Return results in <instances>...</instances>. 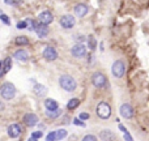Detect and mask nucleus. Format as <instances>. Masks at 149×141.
<instances>
[{"mask_svg": "<svg viewBox=\"0 0 149 141\" xmlns=\"http://www.w3.org/2000/svg\"><path fill=\"white\" fill-rule=\"evenodd\" d=\"M80 119H82V120H86V119H89V114L81 113V114H80Z\"/></svg>", "mask_w": 149, "mask_h": 141, "instance_id": "2f4dec72", "label": "nucleus"}, {"mask_svg": "<svg viewBox=\"0 0 149 141\" xmlns=\"http://www.w3.org/2000/svg\"><path fill=\"white\" fill-rule=\"evenodd\" d=\"M10 68H12V59H10V58H5L1 63V73H0V76L3 77Z\"/></svg>", "mask_w": 149, "mask_h": 141, "instance_id": "4468645a", "label": "nucleus"}, {"mask_svg": "<svg viewBox=\"0 0 149 141\" xmlns=\"http://www.w3.org/2000/svg\"><path fill=\"white\" fill-rule=\"evenodd\" d=\"M119 111H120V115L126 119H131L134 116V108L130 103H123L119 108Z\"/></svg>", "mask_w": 149, "mask_h": 141, "instance_id": "1a4fd4ad", "label": "nucleus"}, {"mask_svg": "<svg viewBox=\"0 0 149 141\" xmlns=\"http://www.w3.org/2000/svg\"><path fill=\"white\" fill-rule=\"evenodd\" d=\"M88 41H89V49L90 50H94L95 49V43H97V42H95V39L93 38V37H89V38H88Z\"/></svg>", "mask_w": 149, "mask_h": 141, "instance_id": "bb28decb", "label": "nucleus"}, {"mask_svg": "<svg viewBox=\"0 0 149 141\" xmlns=\"http://www.w3.org/2000/svg\"><path fill=\"white\" fill-rule=\"evenodd\" d=\"M88 12H89V7H88L86 4L80 3V4H77L76 7H74V15H76L77 17H84V16L88 15Z\"/></svg>", "mask_w": 149, "mask_h": 141, "instance_id": "ddd939ff", "label": "nucleus"}, {"mask_svg": "<svg viewBox=\"0 0 149 141\" xmlns=\"http://www.w3.org/2000/svg\"><path fill=\"white\" fill-rule=\"evenodd\" d=\"M26 28H28V22H26V20L17 22V29H26Z\"/></svg>", "mask_w": 149, "mask_h": 141, "instance_id": "cd10ccee", "label": "nucleus"}, {"mask_svg": "<svg viewBox=\"0 0 149 141\" xmlns=\"http://www.w3.org/2000/svg\"><path fill=\"white\" fill-rule=\"evenodd\" d=\"M16 44H18V46H26V44H29V39L26 38L25 35H21V37H17V38L15 39Z\"/></svg>", "mask_w": 149, "mask_h": 141, "instance_id": "aec40b11", "label": "nucleus"}, {"mask_svg": "<svg viewBox=\"0 0 149 141\" xmlns=\"http://www.w3.org/2000/svg\"><path fill=\"white\" fill-rule=\"evenodd\" d=\"M0 18H1V21L5 24V25H10V21H9V18H8V16L5 15V13L1 12V15H0Z\"/></svg>", "mask_w": 149, "mask_h": 141, "instance_id": "a878e982", "label": "nucleus"}, {"mask_svg": "<svg viewBox=\"0 0 149 141\" xmlns=\"http://www.w3.org/2000/svg\"><path fill=\"white\" fill-rule=\"evenodd\" d=\"M7 132L10 139H16V137H18L21 135V128L18 124H10L7 128Z\"/></svg>", "mask_w": 149, "mask_h": 141, "instance_id": "f8f14e48", "label": "nucleus"}, {"mask_svg": "<svg viewBox=\"0 0 149 141\" xmlns=\"http://www.w3.org/2000/svg\"><path fill=\"white\" fill-rule=\"evenodd\" d=\"M59 85L65 90V92H73L77 86L76 80L70 74H63L59 77Z\"/></svg>", "mask_w": 149, "mask_h": 141, "instance_id": "f257e3e1", "label": "nucleus"}, {"mask_svg": "<svg viewBox=\"0 0 149 141\" xmlns=\"http://www.w3.org/2000/svg\"><path fill=\"white\" fill-rule=\"evenodd\" d=\"M33 92H34V94H36V95L41 97V95H43L45 93H46V88H45L43 85H41V84H37L36 86H34Z\"/></svg>", "mask_w": 149, "mask_h": 141, "instance_id": "6ab92c4d", "label": "nucleus"}, {"mask_svg": "<svg viewBox=\"0 0 149 141\" xmlns=\"http://www.w3.org/2000/svg\"><path fill=\"white\" fill-rule=\"evenodd\" d=\"M42 132L41 131H37V132H33V133H31V139H36V140H38V139H41L42 137Z\"/></svg>", "mask_w": 149, "mask_h": 141, "instance_id": "c85d7f7f", "label": "nucleus"}, {"mask_svg": "<svg viewBox=\"0 0 149 141\" xmlns=\"http://www.w3.org/2000/svg\"><path fill=\"white\" fill-rule=\"evenodd\" d=\"M71 52H72V55L74 58H84L85 55H86V47L81 43H77L72 47Z\"/></svg>", "mask_w": 149, "mask_h": 141, "instance_id": "6e6552de", "label": "nucleus"}, {"mask_svg": "<svg viewBox=\"0 0 149 141\" xmlns=\"http://www.w3.org/2000/svg\"><path fill=\"white\" fill-rule=\"evenodd\" d=\"M124 140H127V141H134V139L131 137V135L128 133V131H127L126 133H124Z\"/></svg>", "mask_w": 149, "mask_h": 141, "instance_id": "72a5a7b5", "label": "nucleus"}, {"mask_svg": "<svg viewBox=\"0 0 149 141\" xmlns=\"http://www.w3.org/2000/svg\"><path fill=\"white\" fill-rule=\"evenodd\" d=\"M100 137L102 141H113L115 136H114V133L110 131V129H103V131L100 133Z\"/></svg>", "mask_w": 149, "mask_h": 141, "instance_id": "a211bd4d", "label": "nucleus"}, {"mask_svg": "<svg viewBox=\"0 0 149 141\" xmlns=\"http://www.w3.org/2000/svg\"><path fill=\"white\" fill-rule=\"evenodd\" d=\"M46 115L49 116L50 119H56L58 116L62 115V110L58 108V110H52V111H46Z\"/></svg>", "mask_w": 149, "mask_h": 141, "instance_id": "412c9836", "label": "nucleus"}, {"mask_svg": "<svg viewBox=\"0 0 149 141\" xmlns=\"http://www.w3.org/2000/svg\"><path fill=\"white\" fill-rule=\"evenodd\" d=\"M36 33H37V35H38L39 38H45V37L49 34V28H47L46 25L38 24V26H37V29H36Z\"/></svg>", "mask_w": 149, "mask_h": 141, "instance_id": "2eb2a0df", "label": "nucleus"}, {"mask_svg": "<svg viewBox=\"0 0 149 141\" xmlns=\"http://www.w3.org/2000/svg\"><path fill=\"white\" fill-rule=\"evenodd\" d=\"M24 123H25L28 127L37 126V124H38V116H37L36 114H33V113L26 114V115L24 116Z\"/></svg>", "mask_w": 149, "mask_h": 141, "instance_id": "9b49d317", "label": "nucleus"}, {"mask_svg": "<svg viewBox=\"0 0 149 141\" xmlns=\"http://www.w3.org/2000/svg\"><path fill=\"white\" fill-rule=\"evenodd\" d=\"M26 22H28V29H29V30H30V31H36V29H37V26H38V25H37L33 20H29V18H28V20H26Z\"/></svg>", "mask_w": 149, "mask_h": 141, "instance_id": "5701e85b", "label": "nucleus"}, {"mask_svg": "<svg viewBox=\"0 0 149 141\" xmlns=\"http://www.w3.org/2000/svg\"><path fill=\"white\" fill-rule=\"evenodd\" d=\"M46 140L47 141H58V139H56V131H55V132H50V133L47 135Z\"/></svg>", "mask_w": 149, "mask_h": 141, "instance_id": "393cba45", "label": "nucleus"}, {"mask_svg": "<svg viewBox=\"0 0 149 141\" xmlns=\"http://www.w3.org/2000/svg\"><path fill=\"white\" fill-rule=\"evenodd\" d=\"M92 84L94 85L95 88H105L106 84H107V78L103 73L101 72H94L92 74Z\"/></svg>", "mask_w": 149, "mask_h": 141, "instance_id": "20e7f679", "label": "nucleus"}, {"mask_svg": "<svg viewBox=\"0 0 149 141\" xmlns=\"http://www.w3.org/2000/svg\"><path fill=\"white\" fill-rule=\"evenodd\" d=\"M5 4H9V5H20L21 3H20V1H12V0H7V1H5Z\"/></svg>", "mask_w": 149, "mask_h": 141, "instance_id": "473e14b6", "label": "nucleus"}, {"mask_svg": "<svg viewBox=\"0 0 149 141\" xmlns=\"http://www.w3.org/2000/svg\"><path fill=\"white\" fill-rule=\"evenodd\" d=\"M39 18V22L42 24V25H49V24L52 22V20H54V17H52V13L50 12V10H43L42 13H39L38 16Z\"/></svg>", "mask_w": 149, "mask_h": 141, "instance_id": "9d476101", "label": "nucleus"}, {"mask_svg": "<svg viewBox=\"0 0 149 141\" xmlns=\"http://www.w3.org/2000/svg\"><path fill=\"white\" fill-rule=\"evenodd\" d=\"M82 141H97V137L93 136V135H86V136H84Z\"/></svg>", "mask_w": 149, "mask_h": 141, "instance_id": "c756f323", "label": "nucleus"}, {"mask_svg": "<svg viewBox=\"0 0 149 141\" xmlns=\"http://www.w3.org/2000/svg\"><path fill=\"white\" fill-rule=\"evenodd\" d=\"M73 124H76V126H79V127H85V123L80 122V119H73Z\"/></svg>", "mask_w": 149, "mask_h": 141, "instance_id": "7c9ffc66", "label": "nucleus"}, {"mask_svg": "<svg viewBox=\"0 0 149 141\" xmlns=\"http://www.w3.org/2000/svg\"><path fill=\"white\" fill-rule=\"evenodd\" d=\"M65 136H67V131H65V129H59V131H56V139H58V141L63 140Z\"/></svg>", "mask_w": 149, "mask_h": 141, "instance_id": "b1692460", "label": "nucleus"}, {"mask_svg": "<svg viewBox=\"0 0 149 141\" xmlns=\"http://www.w3.org/2000/svg\"><path fill=\"white\" fill-rule=\"evenodd\" d=\"M124 71H126V67H124V63L122 62V60H116V62H114L113 67H111V72H113L114 77H116V78L123 77Z\"/></svg>", "mask_w": 149, "mask_h": 141, "instance_id": "39448f33", "label": "nucleus"}, {"mask_svg": "<svg viewBox=\"0 0 149 141\" xmlns=\"http://www.w3.org/2000/svg\"><path fill=\"white\" fill-rule=\"evenodd\" d=\"M0 94L4 99H12L13 97L16 95V88L13 84L10 82H4L0 88Z\"/></svg>", "mask_w": 149, "mask_h": 141, "instance_id": "f03ea898", "label": "nucleus"}, {"mask_svg": "<svg viewBox=\"0 0 149 141\" xmlns=\"http://www.w3.org/2000/svg\"><path fill=\"white\" fill-rule=\"evenodd\" d=\"M79 105H80L79 98H72V99H70V102L67 103V108L68 110H73V108H76Z\"/></svg>", "mask_w": 149, "mask_h": 141, "instance_id": "4be33fe9", "label": "nucleus"}, {"mask_svg": "<svg viewBox=\"0 0 149 141\" xmlns=\"http://www.w3.org/2000/svg\"><path fill=\"white\" fill-rule=\"evenodd\" d=\"M76 24V20H74L73 16L71 15H64L62 18H60V25L64 29H72Z\"/></svg>", "mask_w": 149, "mask_h": 141, "instance_id": "423d86ee", "label": "nucleus"}, {"mask_svg": "<svg viewBox=\"0 0 149 141\" xmlns=\"http://www.w3.org/2000/svg\"><path fill=\"white\" fill-rule=\"evenodd\" d=\"M45 107L47 108V111H52V110H58L59 108V105L55 99H51V98H47L45 101Z\"/></svg>", "mask_w": 149, "mask_h": 141, "instance_id": "dca6fc26", "label": "nucleus"}, {"mask_svg": "<svg viewBox=\"0 0 149 141\" xmlns=\"http://www.w3.org/2000/svg\"><path fill=\"white\" fill-rule=\"evenodd\" d=\"M15 59H17V60H20V62H26V60L29 59V55H28V52L25 51V50H22V49H20V50H17V51L15 52Z\"/></svg>", "mask_w": 149, "mask_h": 141, "instance_id": "f3484780", "label": "nucleus"}, {"mask_svg": "<svg viewBox=\"0 0 149 141\" xmlns=\"http://www.w3.org/2000/svg\"><path fill=\"white\" fill-rule=\"evenodd\" d=\"M97 115L101 119H109L111 115V107L107 102H100L97 106Z\"/></svg>", "mask_w": 149, "mask_h": 141, "instance_id": "7ed1b4c3", "label": "nucleus"}, {"mask_svg": "<svg viewBox=\"0 0 149 141\" xmlns=\"http://www.w3.org/2000/svg\"><path fill=\"white\" fill-rule=\"evenodd\" d=\"M42 55H43V58L46 60H49V62H52V60H55L58 58V51L52 46H47V47H45Z\"/></svg>", "mask_w": 149, "mask_h": 141, "instance_id": "0eeeda50", "label": "nucleus"}]
</instances>
